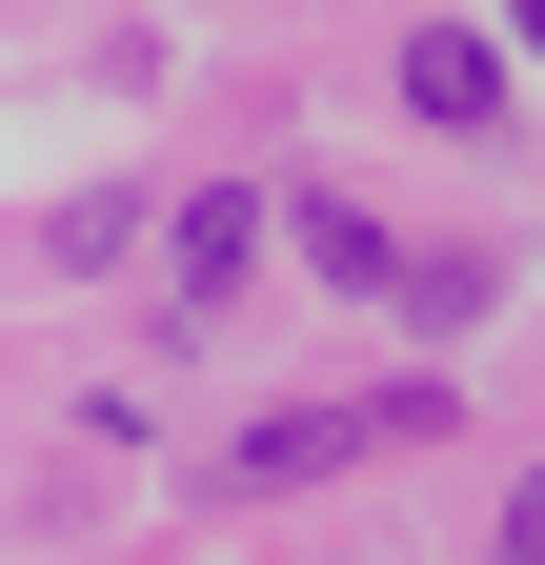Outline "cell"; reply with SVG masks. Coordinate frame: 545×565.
Segmentation results:
<instances>
[{
    "label": "cell",
    "instance_id": "obj_1",
    "mask_svg": "<svg viewBox=\"0 0 545 565\" xmlns=\"http://www.w3.org/2000/svg\"><path fill=\"white\" fill-rule=\"evenodd\" d=\"M243 263H263V202H243V182H202V202H182V243H162V282H182V303H243Z\"/></svg>",
    "mask_w": 545,
    "mask_h": 565
},
{
    "label": "cell",
    "instance_id": "obj_4",
    "mask_svg": "<svg viewBox=\"0 0 545 565\" xmlns=\"http://www.w3.org/2000/svg\"><path fill=\"white\" fill-rule=\"evenodd\" d=\"M485 565H545V465L505 484V545H485Z\"/></svg>",
    "mask_w": 545,
    "mask_h": 565
},
{
    "label": "cell",
    "instance_id": "obj_5",
    "mask_svg": "<svg viewBox=\"0 0 545 565\" xmlns=\"http://www.w3.org/2000/svg\"><path fill=\"white\" fill-rule=\"evenodd\" d=\"M525 61H545V0H525Z\"/></svg>",
    "mask_w": 545,
    "mask_h": 565
},
{
    "label": "cell",
    "instance_id": "obj_3",
    "mask_svg": "<svg viewBox=\"0 0 545 565\" xmlns=\"http://www.w3.org/2000/svg\"><path fill=\"white\" fill-rule=\"evenodd\" d=\"M303 263H323V282H364V303H404V243L364 223V202H303Z\"/></svg>",
    "mask_w": 545,
    "mask_h": 565
},
{
    "label": "cell",
    "instance_id": "obj_2",
    "mask_svg": "<svg viewBox=\"0 0 545 565\" xmlns=\"http://www.w3.org/2000/svg\"><path fill=\"white\" fill-rule=\"evenodd\" d=\"M404 102H425L445 141H485V121H505V61H485V41H445V21H425V41H404Z\"/></svg>",
    "mask_w": 545,
    "mask_h": 565
}]
</instances>
